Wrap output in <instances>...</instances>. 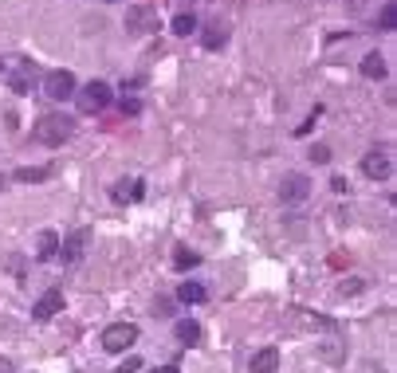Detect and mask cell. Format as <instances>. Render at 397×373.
<instances>
[{"mask_svg": "<svg viewBox=\"0 0 397 373\" xmlns=\"http://www.w3.org/2000/svg\"><path fill=\"white\" fill-rule=\"evenodd\" d=\"M36 142L40 145H63L71 134H75V122L67 118V114H43L40 122H36Z\"/></svg>", "mask_w": 397, "mask_h": 373, "instance_id": "cell-1", "label": "cell"}, {"mask_svg": "<svg viewBox=\"0 0 397 373\" xmlns=\"http://www.w3.org/2000/svg\"><path fill=\"white\" fill-rule=\"evenodd\" d=\"M134 342H138V326L134 323H114V326L102 330V350H107V354H126Z\"/></svg>", "mask_w": 397, "mask_h": 373, "instance_id": "cell-2", "label": "cell"}, {"mask_svg": "<svg viewBox=\"0 0 397 373\" xmlns=\"http://www.w3.org/2000/svg\"><path fill=\"white\" fill-rule=\"evenodd\" d=\"M75 106H79V114H99V111H107L110 106V87L107 83H87L83 91L75 94Z\"/></svg>", "mask_w": 397, "mask_h": 373, "instance_id": "cell-3", "label": "cell"}, {"mask_svg": "<svg viewBox=\"0 0 397 373\" xmlns=\"http://www.w3.org/2000/svg\"><path fill=\"white\" fill-rule=\"evenodd\" d=\"M43 94L55 102L75 99V75H71V71H51V75L43 79Z\"/></svg>", "mask_w": 397, "mask_h": 373, "instance_id": "cell-4", "label": "cell"}, {"mask_svg": "<svg viewBox=\"0 0 397 373\" xmlns=\"http://www.w3.org/2000/svg\"><path fill=\"white\" fill-rule=\"evenodd\" d=\"M311 196V181L303 173H288V177L279 181V201L283 204H303Z\"/></svg>", "mask_w": 397, "mask_h": 373, "instance_id": "cell-5", "label": "cell"}, {"mask_svg": "<svg viewBox=\"0 0 397 373\" xmlns=\"http://www.w3.org/2000/svg\"><path fill=\"white\" fill-rule=\"evenodd\" d=\"M60 311H63V291H60V287H51V291H43V295L36 299L32 318H36V323H51V318H55Z\"/></svg>", "mask_w": 397, "mask_h": 373, "instance_id": "cell-6", "label": "cell"}, {"mask_svg": "<svg viewBox=\"0 0 397 373\" xmlns=\"http://www.w3.org/2000/svg\"><path fill=\"white\" fill-rule=\"evenodd\" d=\"M126 32H158V9H150V4L126 9Z\"/></svg>", "mask_w": 397, "mask_h": 373, "instance_id": "cell-7", "label": "cell"}, {"mask_svg": "<svg viewBox=\"0 0 397 373\" xmlns=\"http://www.w3.org/2000/svg\"><path fill=\"white\" fill-rule=\"evenodd\" d=\"M362 173L370 181H386L389 173H393V162H389V150H370L362 157Z\"/></svg>", "mask_w": 397, "mask_h": 373, "instance_id": "cell-8", "label": "cell"}, {"mask_svg": "<svg viewBox=\"0 0 397 373\" xmlns=\"http://www.w3.org/2000/svg\"><path fill=\"white\" fill-rule=\"evenodd\" d=\"M87 244H91V232H87V228H79V232H71L67 240H60L63 263H79V260H83V252H87Z\"/></svg>", "mask_w": 397, "mask_h": 373, "instance_id": "cell-9", "label": "cell"}, {"mask_svg": "<svg viewBox=\"0 0 397 373\" xmlns=\"http://www.w3.org/2000/svg\"><path fill=\"white\" fill-rule=\"evenodd\" d=\"M110 196H114V201L119 204H134V201H142L146 196V185L138 177H130V181H119V185L110 189Z\"/></svg>", "mask_w": 397, "mask_h": 373, "instance_id": "cell-10", "label": "cell"}, {"mask_svg": "<svg viewBox=\"0 0 397 373\" xmlns=\"http://www.w3.org/2000/svg\"><path fill=\"white\" fill-rule=\"evenodd\" d=\"M279 369V350L263 346L260 354H252V373H276Z\"/></svg>", "mask_w": 397, "mask_h": 373, "instance_id": "cell-11", "label": "cell"}, {"mask_svg": "<svg viewBox=\"0 0 397 373\" xmlns=\"http://www.w3.org/2000/svg\"><path fill=\"white\" fill-rule=\"evenodd\" d=\"M224 43H229V32H224V24H209V28L201 32V48H205V51H220Z\"/></svg>", "mask_w": 397, "mask_h": 373, "instance_id": "cell-12", "label": "cell"}, {"mask_svg": "<svg viewBox=\"0 0 397 373\" xmlns=\"http://www.w3.org/2000/svg\"><path fill=\"white\" fill-rule=\"evenodd\" d=\"M60 255V236L55 232H40V240H36V260H55Z\"/></svg>", "mask_w": 397, "mask_h": 373, "instance_id": "cell-13", "label": "cell"}, {"mask_svg": "<svg viewBox=\"0 0 397 373\" xmlns=\"http://www.w3.org/2000/svg\"><path fill=\"white\" fill-rule=\"evenodd\" d=\"M386 55H381V51H370V55H366L362 60V75L366 79H386Z\"/></svg>", "mask_w": 397, "mask_h": 373, "instance_id": "cell-14", "label": "cell"}, {"mask_svg": "<svg viewBox=\"0 0 397 373\" xmlns=\"http://www.w3.org/2000/svg\"><path fill=\"white\" fill-rule=\"evenodd\" d=\"M173 334H178V342H185V346H193V342H201V326H197L193 318H181V323L173 326Z\"/></svg>", "mask_w": 397, "mask_h": 373, "instance_id": "cell-15", "label": "cell"}, {"mask_svg": "<svg viewBox=\"0 0 397 373\" xmlns=\"http://www.w3.org/2000/svg\"><path fill=\"white\" fill-rule=\"evenodd\" d=\"M178 299H181V303H205V299H209V291H205V283H181Z\"/></svg>", "mask_w": 397, "mask_h": 373, "instance_id": "cell-16", "label": "cell"}, {"mask_svg": "<svg viewBox=\"0 0 397 373\" xmlns=\"http://www.w3.org/2000/svg\"><path fill=\"white\" fill-rule=\"evenodd\" d=\"M201 263V255L197 252H189V247H173V267L178 272H189V267H197Z\"/></svg>", "mask_w": 397, "mask_h": 373, "instance_id": "cell-17", "label": "cell"}, {"mask_svg": "<svg viewBox=\"0 0 397 373\" xmlns=\"http://www.w3.org/2000/svg\"><path fill=\"white\" fill-rule=\"evenodd\" d=\"M378 28H381V32H393V28H397V4H393V0H386V4H381Z\"/></svg>", "mask_w": 397, "mask_h": 373, "instance_id": "cell-18", "label": "cell"}, {"mask_svg": "<svg viewBox=\"0 0 397 373\" xmlns=\"http://www.w3.org/2000/svg\"><path fill=\"white\" fill-rule=\"evenodd\" d=\"M173 32H178V35L197 32V16H193V12H178V16H173Z\"/></svg>", "mask_w": 397, "mask_h": 373, "instance_id": "cell-19", "label": "cell"}, {"mask_svg": "<svg viewBox=\"0 0 397 373\" xmlns=\"http://www.w3.org/2000/svg\"><path fill=\"white\" fill-rule=\"evenodd\" d=\"M51 169H16V181L20 185H36V181H48Z\"/></svg>", "mask_w": 397, "mask_h": 373, "instance_id": "cell-20", "label": "cell"}, {"mask_svg": "<svg viewBox=\"0 0 397 373\" xmlns=\"http://www.w3.org/2000/svg\"><path fill=\"white\" fill-rule=\"evenodd\" d=\"M138 369H142V357H126V362H122L114 373H138Z\"/></svg>", "mask_w": 397, "mask_h": 373, "instance_id": "cell-21", "label": "cell"}, {"mask_svg": "<svg viewBox=\"0 0 397 373\" xmlns=\"http://www.w3.org/2000/svg\"><path fill=\"white\" fill-rule=\"evenodd\" d=\"M311 157H315L319 165H327V162H330V150H327V145H315V150H311Z\"/></svg>", "mask_w": 397, "mask_h": 373, "instance_id": "cell-22", "label": "cell"}, {"mask_svg": "<svg viewBox=\"0 0 397 373\" xmlns=\"http://www.w3.org/2000/svg\"><path fill=\"white\" fill-rule=\"evenodd\" d=\"M338 291H342V295H358V291H362V279H347Z\"/></svg>", "mask_w": 397, "mask_h": 373, "instance_id": "cell-23", "label": "cell"}, {"mask_svg": "<svg viewBox=\"0 0 397 373\" xmlns=\"http://www.w3.org/2000/svg\"><path fill=\"white\" fill-rule=\"evenodd\" d=\"M138 111H142V102L138 99H122V114H138Z\"/></svg>", "mask_w": 397, "mask_h": 373, "instance_id": "cell-24", "label": "cell"}, {"mask_svg": "<svg viewBox=\"0 0 397 373\" xmlns=\"http://www.w3.org/2000/svg\"><path fill=\"white\" fill-rule=\"evenodd\" d=\"M150 373H181L178 365H158V369H150Z\"/></svg>", "mask_w": 397, "mask_h": 373, "instance_id": "cell-25", "label": "cell"}, {"mask_svg": "<svg viewBox=\"0 0 397 373\" xmlns=\"http://www.w3.org/2000/svg\"><path fill=\"white\" fill-rule=\"evenodd\" d=\"M0 373H12V362H9V357H0Z\"/></svg>", "mask_w": 397, "mask_h": 373, "instance_id": "cell-26", "label": "cell"}, {"mask_svg": "<svg viewBox=\"0 0 397 373\" xmlns=\"http://www.w3.org/2000/svg\"><path fill=\"white\" fill-rule=\"evenodd\" d=\"M0 71H4V60H0Z\"/></svg>", "mask_w": 397, "mask_h": 373, "instance_id": "cell-27", "label": "cell"}]
</instances>
